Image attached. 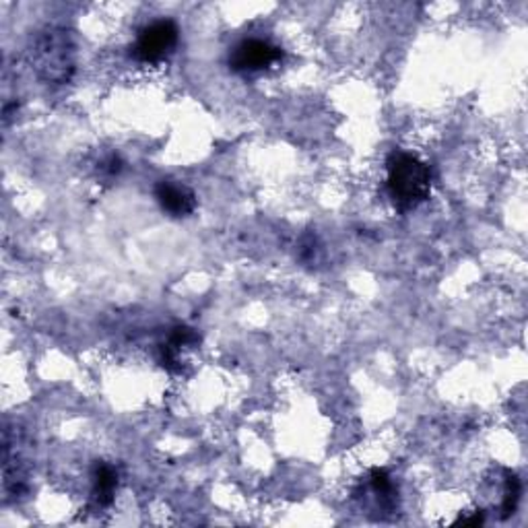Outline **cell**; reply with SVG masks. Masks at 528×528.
Listing matches in <instances>:
<instances>
[{
    "label": "cell",
    "instance_id": "277c9868",
    "mask_svg": "<svg viewBox=\"0 0 528 528\" xmlns=\"http://www.w3.org/2000/svg\"><path fill=\"white\" fill-rule=\"evenodd\" d=\"M283 57H285L283 48L270 44L268 40L248 38L233 46V50L229 52L227 65L233 73L252 75V73L268 71V68L279 65Z\"/></svg>",
    "mask_w": 528,
    "mask_h": 528
},
{
    "label": "cell",
    "instance_id": "3957f363",
    "mask_svg": "<svg viewBox=\"0 0 528 528\" xmlns=\"http://www.w3.org/2000/svg\"><path fill=\"white\" fill-rule=\"evenodd\" d=\"M180 27L172 19H159L145 25L130 48V57L141 65H162L176 52Z\"/></svg>",
    "mask_w": 528,
    "mask_h": 528
},
{
    "label": "cell",
    "instance_id": "7c38bea8",
    "mask_svg": "<svg viewBox=\"0 0 528 528\" xmlns=\"http://www.w3.org/2000/svg\"><path fill=\"white\" fill-rule=\"evenodd\" d=\"M485 523V516L481 510H475L471 514V516H461L456 520V524H462V526H479Z\"/></svg>",
    "mask_w": 528,
    "mask_h": 528
},
{
    "label": "cell",
    "instance_id": "52a82bcc",
    "mask_svg": "<svg viewBox=\"0 0 528 528\" xmlns=\"http://www.w3.org/2000/svg\"><path fill=\"white\" fill-rule=\"evenodd\" d=\"M367 489L376 496V502L380 504L382 510H394L396 508V485L392 477L388 475L386 469H372L367 475Z\"/></svg>",
    "mask_w": 528,
    "mask_h": 528
},
{
    "label": "cell",
    "instance_id": "7a4b0ae2",
    "mask_svg": "<svg viewBox=\"0 0 528 528\" xmlns=\"http://www.w3.org/2000/svg\"><path fill=\"white\" fill-rule=\"evenodd\" d=\"M30 60L36 73L46 83L62 85L75 73V44L66 30L46 27L40 31L30 48Z\"/></svg>",
    "mask_w": 528,
    "mask_h": 528
},
{
    "label": "cell",
    "instance_id": "9c48e42d",
    "mask_svg": "<svg viewBox=\"0 0 528 528\" xmlns=\"http://www.w3.org/2000/svg\"><path fill=\"white\" fill-rule=\"evenodd\" d=\"M168 343L176 347L178 351H182V349H189V347H197L200 343V335L194 329H190V326L180 324L172 329Z\"/></svg>",
    "mask_w": 528,
    "mask_h": 528
},
{
    "label": "cell",
    "instance_id": "ba28073f",
    "mask_svg": "<svg viewBox=\"0 0 528 528\" xmlns=\"http://www.w3.org/2000/svg\"><path fill=\"white\" fill-rule=\"evenodd\" d=\"M520 493H523V485H520V479L516 477V472H512L510 469H504V488H502V518L512 516L514 512L518 508L520 502Z\"/></svg>",
    "mask_w": 528,
    "mask_h": 528
},
{
    "label": "cell",
    "instance_id": "5b68a950",
    "mask_svg": "<svg viewBox=\"0 0 528 528\" xmlns=\"http://www.w3.org/2000/svg\"><path fill=\"white\" fill-rule=\"evenodd\" d=\"M153 194H155V200L157 205L162 207V211L168 213L173 219L190 217V215L197 211V194H194L186 184H180L172 178L159 180L155 189H153Z\"/></svg>",
    "mask_w": 528,
    "mask_h": 528
},
{
    "label": "cell",
    "instance_id": "6da1fadb",
    "mask_svg": "<svg viewBox=\"0 0 528 528\" xmlns=\"http://www.w3.org/2000/svg\"><path fill=\"white\" fill-rule=\"evenodd\" d=\"M386 192L399 213L415 211L432 194V170L407 151H392L386 159Z\"/></svg>",
    "mask_w": 528,
    "mask_h": 528
},
{
    "label": "cell",
    "instance_id": "8992f818",
    "mask_svg": "<svg viewBox=\"0 0 528 528\" xmlns=\"http://www.w3.org/2000/svg\"><path fill=\"white\" fill-rule=\"evenodd\" d=\"M118 489V471L110 462L97 461L92 469V497L89 502L95 510H106L114 504Z\"/></svg>",
    "mask_w": 528,
    "mask_h": 528
},
{
    "label": "cell",
    "instance_id": "30bf717a",
    "mask_svg": "<svg viewBox=\"0 0 528 528\" xmlns=\"http://www.w3.org/2000/svg\"><path fill=\"white\" fill-rule=\"evenodd\" d=\"M318 254H321V242L316 235H304L300 244V260L305 264L318 262Z\"/></svg>",
    "mask_w": 528,
    "mask_h": 528
},
{
    "label": "cell",
    "instance_id": "8fae6325",
    "mask_svg": "<svg viewBox=\"0 0 528 528\" xmlns=\"http://www.w3.org/2000/svg\"><path fill=\"white\" fill-rule=\"evenodd\" d=\"M122 165L124 163H122L120 155H116V153H112V155H108L106 159H103L101 165H100V170H101V173H106V176L114 178L122 172Z\"/></svg>",
    "mask_w": 528,
    "mask_h": 528
}]
</instances>
